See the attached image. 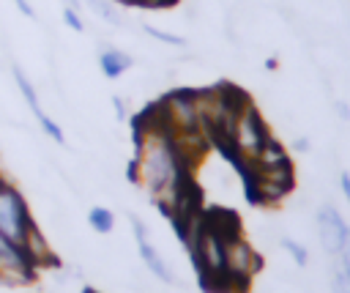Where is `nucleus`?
Returning <instances> with one entry per match:
<instances>
[{"label": "nucleus", "instance_id": "obj_1", "mask_svg": "<svg viewBox=\"0 0 350 293\" xmlns=\"http://www.w3.org/2000/svg\"><path fill=\"white\" fill-rule=\"evenodd\" d=\"M131 178L172 222L200 208L197 186L191 183V167L180 159L153 104L137 118V153L131 162Z\"/></svg>", "mask_w": 350, "mask_h": 293}, {"label": "nucleus", "instance_id": "obj_2", "mask_svg": "<svg viewBox=\"0 0 350 293\" xmlns=\"http://www.w3.org/2000/svg\"><path fill=\"white\" fill-rule=\"evenodd\" d=\"M238 233V227H227V219L208 216L200 227V235L194 246L189 249V257L200 274L202 290L208 293H224V252H227V238Z\"/></svg>", "mask_w": 350, "mask_h": 293}, {"label": "nucleus", "instance_id": "obj_3", "mask_svg": "<svg viewBox=\"0 0 350 293\" xmlns=\"http://www.w3.org/2000/svg\"><path fill=\"white\" fill-rule=\"evenodd\" d=\"M271 137H273V134H271L265 118L260 115V110H257L252 101H246V104L238 110V115H235V120H232V129H230V134H227V140H224L221 148H224L227 156L235 162V167L243 170V167H249V164L257 159V153L262 151V145H265Z\"/></svg>", "mask_w": 350, "mask_h": 293}, {"label": "nucleus", "instance_id": "obj_4", "mask_svg": "<svg viewBox=\"0 0 350 293\" xmlns=\"http://www.w3.org/2000/svg\"><path fill=\"white\" fill-rule=\"evenodd\" d=\"M262 268V257L238 233L227 238V252H224V293H246L254 274Z\"/></svg>", "mask_w": 350, "mask_h": 293}, {"label": "nucleus", "instance_id": "obj_5", "mask_svg": "<svg viewBox=\"0 0 350 293\" xmlns=\"http://www.w3.org/2000/svg\"><path fill=\"white\" fill-rule=\"evenodd\" d=\"M153 107H156V112H159V118H161V123H164V129H167L170 134L202 131L194 90H186V88L170 90V93H164Z\"/></svg>", "mask_w": 350, "mask_h": 293}, {"label": "nucleus", "instance_id": "obj_6", "mask_svg": "<svg viewBox=\"0 0 350 293\" xmlns=\"http://www.w3.org/2000/svg\"><path fill=\"white\" fill-rule=\"evenodd\" d=\"M36 225L30 205L25 194L5 178H0V235H5L14 244H25L30 227Z\"/></svg>", "mask_w": 350, "mask_h": 293}, {"label": "nucleus", "instance_id": "obj_7", "mask_svg": "<svg viewBox=\"0 0 350 293\" xmlns=\"http://www.w3.org/2000/svg\"><path fill=\"white\" fill-rule=\"evenodd\" d=\"M36 271L38 268L33 266L27 252L19 244L0 235V282L3 285H27V282H33Z\"/></svg>", "mask_w": 350, "mask_h": 293}, {"label": "nucleus", "instance_id": "obj_8", "mask_svg": "<svg viewBox=\"0 0 350 293\" xmlns=\"http://www.w3.org/2000/svg\"><path fill=\"white\" fill-rule=\"evenodd\" d=\"M11 74H14V82H16V88H19V93L25 96V101H27V107L33 110V115H36V120H38V126H41V131L49 137V140H55L57 145H66V134H63V129H60V123H55L44 110H41V101H38V93H36V88H33V82H30V77L22 71V66H11Z\"/></svg>", "mask_w": 350, "mask_h": 293}, {"label": "nucleus", "instance_id": "obj_9", "mask_svg": "<svg viewBox=\"0 0 350 293\" xmlns=\"http://www.w3.org/2000/svg\"><path fill=\"white\" fill-rule=\"evenodd\" d=\"M131 219V227H134V238H137V249H139V257H142V263H145V268L156 277V279H161V282H167V285H172L175 282V274H172V268H170V263L161 257V252L150 244V238H148V227L139 222V216H129Z\"/></svg>", "mask_w": 350, "mask_h": 293}, {"label": "nucleus", "instance_id": "obj_10", "mask_svg": "<svg viewBox=\"0 0 350 293\" xmlns=\"http://www.w3.org/2000/svg\"><path fill=\"white\" fill-rule=\"evenodd\" d=\"M314 222H317V238H320V246H323L328 255H336L339 246H342V241H345V233H347L350 225L345 222V216H342L334 205H323V208L317 211Z\"/></svg>", "mask_w": 350, "mask_h": 293}, {"label": "nucleus", "instance_id": "obj_11", "mask_svg": "<svg viewBox=\"0 0 350 293\" xmlns=\"http://www.w3.org/2000/svg\"><path fill=\"white\" fill-rule=\"evenodd\" d=\"M131 66H134V58H131L129 52L118 49V47H104V49L98 52V68H101V74H104L107 79H118V77L126 74Z\"/></svg>", "mask_w": 350, "mask_h": 293}, {"label": "nucleus", "instance_id": "obj_12", "mask_svg": "<svg viewBox=\"0 0 350 293\" xmlns=\"http://www.w3.org/2000/svg\"><path fill=\"white\" fill-rule=\"evenodd\" d=\"M88 225H90L93 233L107 235V233L115 230V214H112L109 208H104V205H93V208L88 211Z\"/></svg>", "mask_w": 350, "mask_h": 293}, {"label": "nucleus", "instance_id": "obj_13", "mask_svg": "<svg viewBox=\"0 0 350 293\" xmlns=\"http://www.w3.org/2000/svg\"><path fill=\"white\" fill-rule=\"evenodd\" d=\"M104 22H109V25H123V16H120V11L112 5L115 0H85Z\"/></svg>", "mask_w": 350, "mask_h": 293}, {"label": "nucleus", "instance_id": "obj_14", "mask_svg": "<svg viewBox=\"0 0 350 293\" xmlns=\"http://www.w3.org/2000/svg\"><path fill=\"white\" fill-rule=\"evenodd\" d=\"M331 290L334 293H350V271L342 263H334V268H331Z\"/></svg>", "mask_w": 350, "mask_h": 293}, {"label": "nucleus", "instance_id": "obj_15", "mask_svg": "<svg viewBox=\"0 0 350 293\" xmlns=\"http://www.w3.org/2000/svg\"><path fill=\"white\" fill-rule=\"evenodd\" d=\"M282 246L290 252V257L295 260V266H301V268H304V266L309 263V249H306L301 241H293V238H287V235H284V238H282Z\"/></svg>", "mask_w": 350, "mask_h": 293}, {"label": "nucleus", "instance_id": "obj_16", "mask_svg": "<svg viewBox=\"0 0 350 293\" xmlns=\"http://www.w3.org/2000/svg\"><path fill=\"white\" fill-rule=\"evenodd\" d=\"M142 30H145L150 38H156V41H161V44H170V47H183V44H186V38H183V36H175V33L159 30V27H153V25H142Z\"/></svg>", "mask_w": 350, "mask_h": 293}, {"label": "nucleus", "instance_id": "obj_17", "mask_svg": "<svg viewBox=\"0 0 350 293\" xmlns=\"http://www.w3.org/2000/svg\"><path fill=\"white\" fill-rule=\"evenodd\" d=\"M63 22H66L71 30H77V33H82V30H85V22H82L79 11H77V8H71V5H66V8H63Z\"/></svg>", "mask_w": 350, "mask_h": 293}, {"label": "nucleus", "instance_id": "obj_18", "mask_svg": "<svg viewBox=\"0 0 350 293\" xmlns=\"http://www.w3.org/2000/svg\"><path fill=\"white\" fill-rule=\"evenodd\" d=\"M334 257H336V263H342V266L350 271V227H347L345 241H342V246H339V252H336Z\"/></svg>", "mask_w": 350, "mask_h": 293}, {"label": "nucleus", "instance_id": "obj_19", "mask_svg": "<svg viewBox=\"0 0 350 293\" xmlns=\"http://www.w3.org/2000/svg\"><path fill=\"white\" fill-rule=\"evenodd\" d=\"M339 189H342V194L350 205V173H339Z\"/></svg>", "mask_w": 350, "mask_h": 293}, {"label": "nucleus", "instance_id": "obj_20", "mask_svg": "<svg viewBox=\"0 0 350 293\" xmlns=\"http://www.w3.org/2000/svg\"><path fill=\"white\" fill-rule=\"evenodd\" d=\"M14 3H16V8H19V11H22L27 19H36V8H33L27 0H14Z\"/></svg>", "mask_w": 350, "mask_h": 293}, {"label": "nucleus", "instance_id": "obj_21", "mask_svg": "<svg viewBox=\"0 0 350 293\" xmlns=\"http://www.w3.org/2000/svg\"><path fill=\"white\" fill-rule=\"evenodd\" d=\"M112 107H115V115L123 120V118H126V104H123L120 96H112Z\"/></svg>", "mask_w": 350, "mask_h": 293}, {"label": "nucleus", "instance_id": "obj_22", "mask_svg": "<svg viewBox=\"0 0 350 293\" xmlns=\"http://www.w3.org/2000/svg\"><path fill=\"white\" fill-rule=\"evenodd\" d=\"M293 148H295L298 153H306V151H309V140H306V137H295V140H293Z\"/></svg>", "mask_w": 350, "mask_h": 293}, {"label": "nucleus", "instance_id": "obj_23", "mask_svg": "<svg viewBox=\"0 0 350 293\" xmlns=\"http://www.w3.org/2000/svg\"><path fill=\"white\" fill-rule=\"evenodd\" d=\"M336 112H342V118H350V110L345 101H336Z\"/></svg>", "mask_w": 350, "mask_h": 293}, {"label": "nucleus", "instance_id": "obj_24", "mask_svg": "<svg viewBox=\"0 0 350 293\" xmlns=\"http://www.w3.org/2000/svg\"><path fill=\"white\" fill-rule=\"evenodd\" d=\"M66 3H68V5H71V8H77V11H79V8H82V0H66Z\"/></svg>", "mask_w": 350, "mask_h": 293}]
</instances>
